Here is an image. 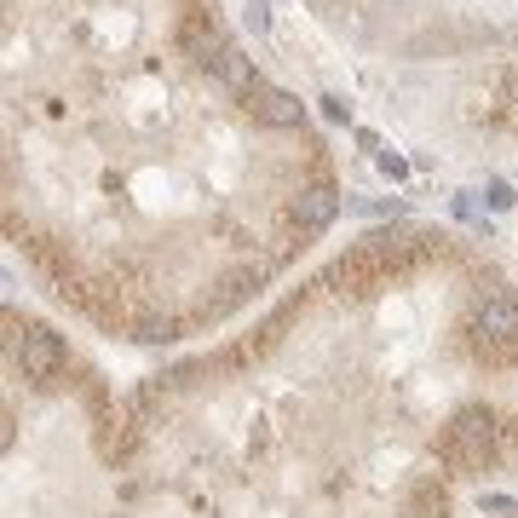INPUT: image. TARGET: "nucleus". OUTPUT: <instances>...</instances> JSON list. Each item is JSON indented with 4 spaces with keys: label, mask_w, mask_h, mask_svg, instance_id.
<instances>
[{
    "label": "nucleus",
    "mask_w": 518,
    "mask_h": 518,
    "mask_svg": "<svg viewBox=\"0 0 518 518\" xmlns=\"http://www.w3.org/2000/svg\"><path fill=\"white\" fill-rule=\"evenodd\" d=\"M495 438H501L495 415L484 403H467V409H455V421H449V432H444V455L461 472H484L495 461Z\"/></svg>",
    "instance_id": "1"
},
{
    "label": "nucleus",
    "mask_w": 518,
    "mask_h": 518,
    "mask_svg": "<svg viewBox=\"0 0 518 518\" xmlns=\"http://www.w3.org/2000/svg\"><path fill=\"white\" fill-rule=\"evenodd\" d=\"M472 334L490 357H518V294L490 288L472 300Z\"/></svg>",
    "instance_id": "2"
},
{
    "label": "nucleus",
    "mask_w": 518,
    "mask_h": 518,
    "mask_svg": "<svg viewBox=\"0 0 518 518\" xmlns=\"http://www.w3.org/2000/svg\"><path fill=\"white\" fill-rule=\"evenodd\" d=\"M12 357H18V369H24L29 380L64 375V346H58V334H47V329H18L12 334Z\"/></svg>",
    "instance_id": "3"
},
{
    "label": "nucleus",
    "mask_w": 518,
    "mask_h": 518,
    "mask_svg": "<svg viewBox=\"0 0 518 518\" xmlns=\"http://www.w3.org/2000/svg\"><path fill=\"white\" fill-rule=\"evenodd\" d=\"M208 70H213V81H219L225 93H236V98H248V93H254V58L236 47V41H225V52L213 58Z\"/></svg>",
    "instance_id": "4"
},
{
    "label": "nucleus",
    "mask_w": 518,
    "mask_h": 518,
    "mask_svg": "<svg viewBox=\"0 0 518 518\" xmlns=\"http://www.w3.org/2000/svg\"><path fill=\"white\" fill-rule=\"evenodd\" d=\"M334 213H340V190L311 185V190H300V202H294V225H300V231H323Z\"/></svg>",
    "instance_id": "5"
},
{
    "label": "nucleus",
    "mask_w": 518,
    "mask_h": 518,
    "mask_svg": "<svg viewBox=\"0 0 518 518\" xmlns=\"http://www.w3.org/2000/svg\"><path fill=\"white\" fill-rule=\"evenodd\" d=\"M248 104H254V116L265 121V127H300V98L283 93V87H254Z\"/></svg>",
    "instance_id": "6"
},
{
    "label": "nucleus",
    "mask_w": 518,
    "mask_h": 518,
    "mask_svg": "<svg viewBox=\"0 0 518 518\" xmlns=\"http://www.w3.org/2000/svg\"><path fill=\"white\" fill-rule=\"evenodd\" d=\"M380 173H386V179H403V173H409V162H403V156H392V150H380Z\"/></svg>",
    "instance_id": "7"
},
{
    "label": "nucleus",
    "mask_w": 518,
    "mask_h": 518,
    "mask_svg": "<svg viewBox=\"0 0 518 518\" xmlns=\"http://www.w3.org/2000/svg\"><path fill=\"white\" fill-rule=\"evenodd\" d=\"M484 513H495V518H513L518 507L507 501V495H484Z\"/></svg>",
    "instance_id": "8"
},
{
    "label": "nucleus",
    "mask_w": 518,
    "mask_h": 518,
    "mask_svg": "<svg viewBox=\"0 0 518 518\" xmlns=\"http://www.w3.org/2000/svg\"><path fill=\"white\" fill-rule=\"evenodd\" d=\"M248 24H254V29L271 24V6H265V0H254V6H248Z\"/></svg>",
    "instance_id": "9"
},
{
    "label": "nucleus",
    "mask_w": 518,
    "mask_h": 518,
    "mask_svg": "<svg viewBox=\"0 0 518 518\" xmlns=\"http://www.w3.org/2000/svg\"><path fill=\"white\" fill-rule=\"evenodd\" d=\"M323 116H329V121H346V116H352V110H346L340 98H323Z\"/></svg>",
    "instance_id": "10"
},
{
    "label": "nucleus",
    "mask_w": 518,
    "mask_h": 518,
    "mask_svg": "<svg viewBox=\"0 0 518 518\" xmlns=\"http://www.w3.org/2000/svg\"><path fill=\"white\" fill-rule=\"evenodd\" d=\"M490 208H513V190H507V185H490Z\"/></svg>",
    "instance_id": "11"
}]
</instances>
